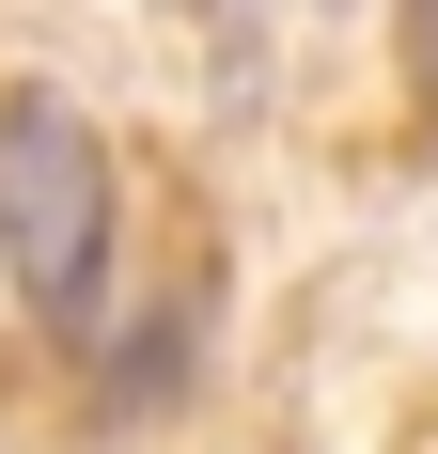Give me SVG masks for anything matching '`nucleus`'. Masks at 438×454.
Returning <instances> with one entry per match:
<instances>
[{"mask_svg": "<svg viewBox=\"0 0 438 454\" xmlns=\"http://www.w3.org/2000/svg\"><path fill=\"white\" fill-rule=\"evenodd\" d=\"M110 235H126V188H110V141H94L79 94H0V267L47 329L94 314L110 282Z\"/></svg>", "mask_w": 438, "mask_h": 454, "instance_id": "obj_1", "label": "nucleus"}, {"mask_svg": "<svg viewBox=\"0 0 438 454\" xmlns=\"http://www.w3.org/2000/svg\"><path fill=\"white\" fill-rule=\"evenodd\" d=\"M407 94H423V110H438V0H423V16H407Z\"/></svg>", "mask_w": 438, "mask_h": 454, "instance_id": "obj_2", "label": "nucleus"}]
</instances>
